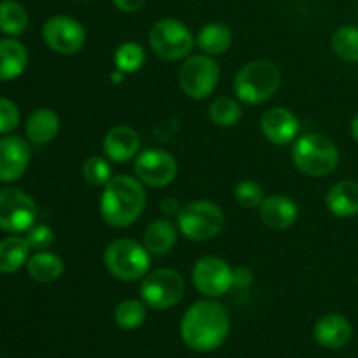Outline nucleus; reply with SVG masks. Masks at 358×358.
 <instances>
[{"label":"nucleus","mask_w":358,"mask_h":358,"mask_svg":"<svg viewBox=\"0 0 358 358\" xmlns=\"http://www.w3.org/2000/svg\"><path fill=\"white\" fill-rule=\"evenodd\" d=\"M28 27V13L16 0L0 2V31L9 37L21 35Z\"/></svg>","instance_id":"26"},{"label":"nucleus","mask_w":358,"mask_h":358,"mask_svg":"<svg viewBox=\"0 0 358 358\" xmlns=\"http://www.w3.org/2000/svg\"><path fill=\"white\" fill-rule=\"evenodd\" d=\"M80 2H93V0H80Z\"/></svg>","instance_id":"39"},{"label":"nucleus","mask_w":358,"mask_h":358,"mask_svg":"<svg viewBox=\"0 0 358 358\" xmlns=\"http://www.w3.org/2000/svg\"><path fill=\"white\" fill-rule=\"evenodd\" d=\"M350 129H352V136H353V140H355V142H358V112H357L355 117H353L352 126H350Z\"/></svg>","instance_id":"38"},{"label":"nucleus","mask_w":358,"mask_h":358,"mask_svg":"<svg viewBox=\"0 0 358 358\" xmlns=\"http://www.w3.org/2000/svg\"><path fill=\"white\" fill-rule=\"evenodd\" d=\"M145 63V51L136 42H122L114 52V65L122 73H135Z\"/></svg>","instance_id":"30"},{"label":"nucleus","mask_w":358,"mask_h":358,"mask_svg":"<svg viewBox=\"0 0 358 358\" xmlns=\"http://www.w3.org/2000/svg\"><path fill=\"white\" fill-rule=\"evenodd\" d=\"M59 131V115L52 108L42 107L31 112L24 124V135L31 143L44 145L55 140Z\"/></svg>","instance_id":"19"},{"label":"nucleus","mask_w":358,"mask_h":358,"mask_svg":"<svg viewBox=\"0 0 358 358\" xmlns=\"http://www.w3.org/2000/svg\"><path fill=\"white\" fill-rule=\"evenodd\" d=\"M261 131L275 145H289L299 136L301 122L289 108L273 107L262 114Z\"/></svg>","instance_id":"14"},{"label":"nucleus","mask_w":358,"mask_h":358,"mask_svg":"<svg viewBox=\"0 0 358 358\" xmlns=\"http://www.w3.org/2000/svg\"><path fill=\"white\" fill-rule=\"evenodd\" d=\"M83 177L87 184L105 185L112 178V166L110 159L101 156H91L83 163Z\"/></svg>","instance_id":"31"},{"label":"nucleus","mask_w":358,"mask_h":358,"mask_svg":"<svg viewBox=\"0 0 358 358\" xmlns=\"http://www.w3.org/2000/svg\"><path fill=\"white\" fill-rule=\"evenodd\" d=\"M282 84V72L268 59H254L241 66L234 76L233 90L236 98L248 105H261L268 101Z\"/></svg>","instance_id":"3"},{"label":"nucleus","mask_w":358,"mask_h":358,"mask_svg":"<svg viewBox=\"0 0 358 358\" xmlns=\"http://www.w3.org/2000/svg\"><path fill=\"white\" fill-rule=\"evenodd\" d=\"M103 264L114 278L138 282L150 269V252L138 241L119 238L105 248Z\"/></svg>","instance_id":"5"},{"label":"nucleus","mask_w":358,"mask_h":358,"mask_svg":"<svg viewBox=\"0 0 358 358\" xmlns=\"http://www.w3.org/2000/svg\"><path fill=\"white\" fill-rule=\"evenodd\" d=\"M234 198L245 208H259L264 199V191L255 180H241L234 187Z\"/></svg>","instance_id":"32"},{"label":"nucleus","mask_w":358,"mask_h":358,"mask_svg":"<svg viewBox=\"0 0 358 358\" xmlns=\"http://www.w3.org/2000/svg\"><path fill=\"white\" fill-rule=\"evenodd\" d=\"M161 212H163L166 217L178 215V212H180V203L173 198L163 199V201H161Z\"/></svg>","instance_id":"37"},{"label":"nucleus","mask_w":358,"mask_h":358,"mask_svg":"<svg viewBox=\"0 0 358 358\" xmlns=\"http://www.w3.org/2000/svg\"><path fill=\"white\" fill-rule=\"evenodd\" d=\"M42 38L51 51L70 56L83 49L86 42V28L76 17L58 14L49 17L42 27Z\"/></svg>","instance_id":"11"},{"label":"nucleus","mask_w":358,"mask_h":358,"mask_svg":"<svg viewBox=\"0 0 358 358\" xmlns=\"http://www.w3.org/2000/svg\"><path fill=\"white\" fill-rule=\"evenodd\" d=\"M28 275L31 280L38 283H51L58 280L65 271V264H63L62 257H58L52 252H37L34 257L28 259L27 262Z\"/></svg>","instance_id":"25"},{"label":"nucleus","mask_w":358,"mask_h":358,"mask_svg":"<svg viewBox=\"0 0 358 358\" xmlns=\"http://www.w3.org/2000/svg\"><path fill=\"white\" fill-rule=\"evenodd\" d=\"M327 208L336 217H353L358 213V182L341 180L327 192Z\"/></svg>","instance_id":"20"},{"label":"nucleus","mask_w":358,"mask_h":358,"mask_svg":"<svg viewBox=\"0 0 358 358\" xmlns=\"http://www.w3.org/2000/svg\"><path fill=\"white\" fill-rule=\"evenodd\" d=\"M20 108L9 98L0 96V135H7L20 124Z\"/></svg>","instance_id":"33"},{"label":"nucleus","mask_w":358,"mask_h":358,"mask_svg":"<svg viewBox=\"0 0 358 358\" xmlns=\"http://www.w3.org/2000/svg\"><path fill=\"white\" fill-rule=\"evenodd\" d=\"M254 282V273L245 266H238L233 269V287L236 289H247Z\"/></svg>","instance_id":"35"},{"label":"nucleus","mask_w":358,"mask_h":358,"mask_svg":"<svg viewBox=\"0 0 358 358\" xmlns=\"http://www.w3.org/2000/svg\"><path fill=\"white\" fill-rule=\"evenodd\" d=\"M112 2L122 13H136L145 6L147 0H112Z\"/></svg>","instance_id":"36"},{"label":"nucleus","mask_w":358,"mask_h":358,"mask_svg":"<svg viewBox=\"0 0 358 358\" xmlns=\"http://www.w3.org/2000/svg\"><path fill=\"white\" fill-rule=\"evenodd\" d=\"M219 63L208 55L187 56L178 72L182 91L192 100H203L212 94L219 84Z\"/></svg>","instance_id":"9"},{"label":"nucleus","mask_w":358,"mask_h":358,"mask_svg":"<svg viewBox=\"0 0 358 358\" xmlns=\"http://www.w3.org/2000/svg\"><path fill=\"white\" fill-rule=\"evenodd\" d=\"M231 317L226 306L212 299L198 301L187 308L180 322V336L194 352H213L229 336Z\"/></svg>","instance_id":"1"},{"label":"nucleus","mask_w":358,"mask_h":358,"mask_svg":"<svg viewBox=\"0 0 358 358\" xmlns=\"http://www.w3.org/2000/svg\"><path fill=\"white\" fill-rule=\"evenodd\" d=\"M259 217L269 229L283 231L296 224L297 217H299V208L289 196L273 194L262 199V203L259 205Z\"/></svg>","instance_id":"16"},{"label":"nucleus","mask_w":358,"mask_h":358,"mask_svg":"<svg viewBox=\"0 0 358 358\" xmlns=\"http://www.w3.org/2000/svg\"><path fill=\"white\" fill-rule=\"evenodd\" d=\"M315 341L327 350H339L352 339V324L343 315L331 313L315 324Z\"/></svg>","instance_id":"18"},{"label":"nucleus","mask_w":358,"mask_h":358,"mask_svg":"<svg viewBox=\"0 0 358 358\" xmlns=\"http://www.w3.org/2000/svg\"><path fill=\"white\" fill-rule=\"evenodd\" d=\"M30 245L27 238L21 236H7L0 241V273H16L23 268L30 259Z\"/></svg>","instance_id":"24"},{"label":"nucleus","mask_w":358,"mask_h":358,"mask_svg":"<svg viewBox=\"0 0 358 358\" xmlns=\"http://www.w3.org/2000/svg\"><path fill=\"white\" fill-rule=\"evenodd\" d=\"M140 138L129 126H114L103 138V152L112 163H126L138 154Z\"/></svg>","instance_id":"17"},{"label":"nucleus","mask_w":358,"mask_h":358,"mask_svg":"<svg viewBox=\"0 0 358 358\" xmlns=\"http://www.w3.org/2000/svg\"><path fill=\"white\" fill-rule=\"evenodd\" d=\"M27 241L30 245L31 250L42 252L44 248H49L55 241V233L45 224H34L30 229L27 231Z\"/></svg>","instance_id":"34"},{"label":"nucleus","mask_w":358,"mask_h":358,"mask_svg":"<svg viewBox=\"0 0 358 358\" xmlns=\"http://www.w3.org/2000/svg\"><path fill=\"white\" fill-rule=\"evenodd\" d=\"M292 161L297 170L308 177H325L338 168L339 150L327 136L304 133L294 142Z\"/></svg>","instance_id":"4"},{"label":"nucleus","mask_w":358,"mask_h":358,"mask_svg":"<svg viewBox=\"0 0 358 358\" xmlns=\"http://www.w3.org/2000/svg\"><path fill=\"white\" fill-rule=\"evenodd\" d=\"M196 44L205 55L220 56L229 51L231 44H233V31L227 24L213 21V23L205 24L199 30Z\"/></svg>","instance_id":"23"},{"label":"nucleus","mask_w":358,"mask_h":358,"mask_svg":"<svg viewBox=\"0 0 358 358\" xmlns=\"http://www.w3.org/2000/svg\"><path fill=\"white\" fill-rule=\"evenodd\" d=\"M37 220V205L24 191L0 189V229L10 234L27 233Z\"/></svg>","instance_id":"10"},{"label":"nucleus","mask_w":358,"mask_h":358,"mask_svg":"<svg viewBox=\"0 0 358 358\" xmlns=\"http://www.w3.org/2000/svg\"><path fill=\"white\" fill-rule=\"evenodd\" d=\"M147 318V304L142 299H126L117 304L114 320L122 331H135L142 327Z\"/></svg>","instance_id":"28"},{"label":"nucleus","mask_w":358,"mask_h":358,"mask_svg":"<svg viewBox=\"0 0 358 358\" xmlns=\"http://www.w3.org/2000/svg\"><path fill=\"white\" fill-rule=\"evenodd\" d=\"M145 189L136 177L115 175L103 185L100 213L110 227H128L138 220L145 208Z\"/></svg>","instance_id":"2"},{"label":"nucleus","mask_w":358,"mask_h":358,"mask_svg":"<svg viewBox=\"0 0 358 358\" xmlns=\"http://www.w3.org/2000/svg\"><path fill=\"white\" fill-rule=\"evenodd\" d=\"M192 283L199 294L215 299L233 289V268L224 259L201 257L192 268Z\"/></svg>","instance_id":"13"},{"label":"nucleus","mask_w":358,"mask_h":358,"mask_svg":"<svg viewBox=\"0 0 358 358\" xmlns=\"http://www.w3.org/2000/svg\"><path fill=\"white\" fill-rule=\"evenodd\" d=\"M27 65V48L16 38H0V83L20 77Z\"/></svg>","instance_id":"21"},{"label":"nucleus","mask_w":358,"mask_h":358,"mask_svg":"<svg viewBox=\"0 0 358 358\" xmlns=\"http://www.w3.org/2000/svg\"><path fill=\"white\" fill-rule=\"evenodd\" d=\"M178 164L170 152L163 149H145L136 154L135 175L149 187H166L177 178Z\"/></svg>","instance_id":"12"},{"label":"nucleus","mask_w":358,"mask_h":358,"mask_svg":"<svg viewBox=\"0 0 358 358\" xmlns=\"http://www.w3.org/2000/svg\"><path fill=\"white\" fill-rule=\"evenodd\" d=\"M185 294V282L177 271L168 268L147 273L140 285V299L152 310L177 306Z\"/></svg>","instance_id":"8"},{"label":"nucleus","mask_w":358,"mask_h":358,"mask_svg":"<svg viewBox=\"0 0 358 358\" xmlns=\"http://www.w3.org/2000/svg\"><path fill=\"white\" fill-rule=\"evenodd\" d=\"M331 48L338 58L348 63H358V28L352 24L339 27L331 37Z\"/></svg>","instance_id":"27"},{"label":"nucleus","mask_w":358,"mask_h":358,"mask_svg":"<svg viewBox=\"0 0 358 358\" xmlns=\"http://www.w3.org/2000/svg\"><path fill=\"white\" fill-rule=\"evenodd\" d=\"M149 44L157 58L164 62H178L191 56L194 37L185 23L175 17H164L150 28Z\"/></svg>","instance_id":"7"},{"label":"nucleus","mask_w":358,"mask_h":358,"mask_svg":"<svg viewBox=\"0 0 358 358\" xmlns=\"http://www.w3.org/2000/svg\"><path fill=\"white\" fill-rule=\"evenodd\" d=\"M226 217L217 203L199 199L180 208L177 215V227L187 240L208 241L222 231Z\"/></svg>","instance_id":"6"},{"label":"nucleus","mask_w":358,"mask_h":358,"mask_svg":"<svg viewBox=\"0 0 358 358\" xmlns=\"http://www.w3.org/2000/svg\"><path fill=\"white\" fill-rule=\"evenodd\" d=\"M30 145L21 136L0 138V182H16L30 163Z\"/></svg>","instance_id":"15"},{"label":"nucleus","mask_w":358,"mask_h":358,"mask_svg":"<svg viewBox=\"0 0 358 358\" xmlns=\"http://www.w3.org/2000/svg\"><path fill=\"white\" fill-rule=\"evenodd\" d=\"M241 115H243V108L231 96H219L212 101L208 108L210 121L220 128H231L240 122Z\"/></svg>","instance_id":"29"},{"label":"nucleus","mask_w":358,"mask_h":358,"mask_svg":"<svg viewBox=\"0 0 358 358\" xmlns=\"http://www.w3.org/2000/svg\"><path fill=\"white\" fill-rule=\"evenodd\" d=\"M177 227L168 219H156L145 227L143 245L152 255H164L177 243Z\"/></svg>","instance_id":"22"}]
</instances>
